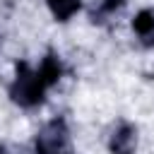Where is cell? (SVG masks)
Returning a JSON list of instances; mask_svg holds the SVG:
<instances>
[{
  "mask_svg": "<svg viewBox=\"0 0 154 154\" xmlns=\"http://www.w3.org/2000/svg\"><path fill=\"white\" fill-rule=\"evenodd\" d=\"M46 89H48V84L41 79L38 70H31L26 63H17V75H14V82L10 87V96L14 103H19L24 108L38 106L43 101Z\"/></svg>",
  "mask_w": 154,
  "mask_h": 154,
  "instance_id": "obj_1",
  "label": "cell"
},
{
  "mask_svg": "<svg viewBox=\"0 0 154 154\" xmlns=\"http://www.w3.org/2000/svg\"><path fill=\"white\" fill-rule=\"evenodd\" d=\"M36 154H72V140H70V130L67 123L63 118H53L51 123H46L34 142Z\"/></svg>",
  "mask_w": 154,
  "mask_h": 154,
  "instance_id": "obj_2",
  "label": "cell"
},
{
  "mask_svg": "<svg viewBox=\"0 0 154 154\" xmlns=\"http://www.w3.org/2000/svg\"><path fill=\"white\" fill-rule=\"evenodd\" d=\"M137 147V130L130 123H120L108 140V149L113 154H132Z\"/></svg>",
  "mask_w": 154,
  "mask_h": 154,
  "instance_id": "obj_3",
  "label": "cell"
},
{
  "mask_svg": "<svg viewBox=\"0 0 154 154\" xmlns=\"http://www.w3.org/2000/svg\"><path fill=\"white\" fill-rule=\"evenodd\" d=\"M132 29L142 38L144 46H154V12L152 10L137 12V17L132 19Z\"/></svg>",
  "mask_w": 154,
  "mask_h": 154,
  "instance_id": "obj_4",
  "label": "cell"
},
{
  "mask_svg": "<svg viewBox=\"0 0 154 154\" xmlns=\"http://www.w3.org/2000/svg\"><path fill=\"white\" fill-rule=\"evenodd\" d=\"M38 75H41V79H43L48 87H53V84L60 79V75H63V65H60V60H58L53 53H48V55L41 60V65H38Z\"/></svg>",
  "mask_w": 154,
  "mask_h": 154,
  "instance_id": "obj_5",
  "label": "cell"
},
{
  "mask_svg": "<svg viewBox=\"0 0 154 154\" xmlns=\"http://www.w3.org/2000/svg\"><path fill=\"white\" fill-rule=\"evenodd\" d=\"M46 2H48L51 12H53V17L58 22H67L82 7V0H46Z\"/></svg>",
  "mask_w": 154,
  "mask_h": 154,
  "instance_id": "obj_6",
  "label": "cell"
},
{
  "mask_svg": "<svg viewBox=\"0 0 154 154\" xmlns=\"http://www.w3.org/2000/svg\"><path fill=\"white\" fill-rule=\"evenodd\" d=\"M123 2H125V0H99V10H96L94 19H96V17H108V14H113L116 10L123 7Z\"/></svg>",
  "mask_w": 154,
  "mask_h": 154,
  "instance_id": "obj_7",
  "label": "cell"
},
{
  "mask_svg": "<svg viewBox=\"0 0 154 154\" xmlns=\"http://www.w3.org/2000/svg\"><path fill=\"white\" fill-rule=\"evenodd\" d=\"M0 154H7V152H5V149H2V147H0Z\"/></svg>",
  "mask_w": 154,
  "mask_h": 154,
  "instance_id": "obj_8",
  "label": "cell"
}]
</instances>
